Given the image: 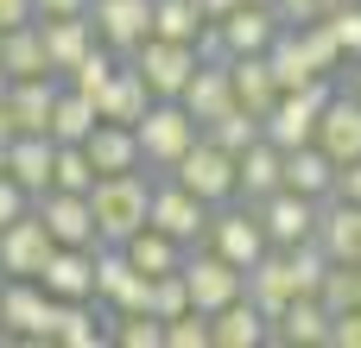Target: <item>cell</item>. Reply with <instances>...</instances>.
Wrapping results in <instances>:
<instances>
[{
	"label": "cell",
	"mask_w": 361,
	"mask_h": 348,
	"mask_svg": "<svg viewBox=\"0 0 361 348\" xmlns=\"http://www.w3.org/2000/svg\"><path fill=\"white\" fill-rule=\"evenodd\" d=\"M89 19H95L102 44L121 51V57H133V51L152 38V0H95Z\"/></svg>",
	"instance_id": "obj_14"
},
{
	"label": "cell",
	"mask_w": 361,
	"mask_h": 348,
	"mask_svg": "<svg viewBox=\"0 0 361 348\" xmlns=\"http://www.w3.org/2000/svg\"><path fill=\"white\" fill-rule=\"evenodd\" d=\"M336 159L311 139V146H298V152H286V190H298V197H317V203H330L336 197Z\"/></svg>",
	"instance_id": "obj_25"
},
{
	"label": "cell",
	"mask_w": 361,
	"mask_h": 348,
	"mask_svg": "<svg viewBox=\"0 0 361 348\" xmlns=\"http://www.w3.org/2000/svg\"><path fill=\"white\" fill-rule=\"evenodd\" d=\"M330 336H336V311L324 298H292V311L273 323V342L286 348H324Z\"/></svg>",
	"instance_id": "obj_23"
},
{
	"label": "cell",
	"mask_w": 361,
	"mask_h": 348,
	"mask_svg": "<svg viewBox=\"0 0 361 348\" xmlns=\"http://www.w3.org/2000/svg\"><path fill=\"white\" fill-rule=\"evenodd\" d=\"M133 63H140V76L152 82V95L165 101V95H184V82L197 76V63H203V51L197 44H184V38H146L140 51H133Z\"/></svg>",
	"instance_id": "obj_7"
},
{
	"label": "cell",
	"mask_w": 361,
	"mask_h": 348,
	"mask_svg": "<svg viewBox=\"0 0 361 348\" xmlns=\"http://www.w3.org/2000/svg\"><path fill=\"white\" fill-rule=\"evenodd\" d=\"M317 146H324L336 165L361 159V95L355 89H336V95H330V108H324V120H317Z\"/></svg>",
	"instance_id": "obj_17"
},
{
	"label": "cell",
	"mask_w": 361,
	"mask_h": 348,
	"mask_svg": "<svg viewBox=\"0 0 361 348\" xmlns=\"http://www.w3.org/2000/svg\"><path fill=\"white\" fill-rule=\"evenodd\" d=\"M121 247H127V254H133V266H140V273H152V279H159V273H178V266L190 260V241H178V235H165V228H152V222H146L133 241H121Z\"/></svg>",
	"instance_id": "obj_32"
},
{
	"label": "cell",
	"mask_w": 361,
	"mask_h": 348,
	"mask_svg": "<svg viewBox=\"0 0 361 348\" xmlns=\"http://www.w3.org/2000/svg\"><path fill=\"white\" fill-rule=\"evenodd\" d=\"M203 6L197 0H152V32L159 38H184V44H197L203 38Z\"/></svg>",
	"instance_id": "obj_37"
},
{
	"label": "cell",
	"mask_w": 361,
	"mask_h": 348,
	"mask_svg": "<svg viewBox=\"0 0 361 348\" xmlns=\"http://www.w3.org/2000/svg\"><path fill=\"white\" fill-rule=\"evenodd\" d=\"M203 133H209V139H216V146H228V152H247V146H254V139H260V133H267V127H260V114H247V108H241V101H235V108H228V114H222V120H209V127H203Z\"/></svg>",
	"instance_id": "obj_38"
},
{
	"label": "cell",
	"mask_w": 361,
	"mask_h": 348,
	"mask_svg": "<svg viewBox=\"0 0 361 348\" xmlns=\"http://www.w3.org/2000/svg\"><path fill=\"white\" fill-rule=\"evenodd\" d=\"M209 330H216V348H260V342H273V323H267V311H260L254 298L222 304V311L209 317Z\"/></svg>",
	"instance_id": "obj_27"
},
{
	"label": "cell",
	"mask_w": 361,
	"mask_h": 348,
	"mask_svg": "<svg viewBox=\"0 0 361 348\" xmlns=\"http://www.w3.org/2000/svg\"><path fill=\"white\" fill-rule=\"evenodd\" d=\"M349 89H355V95H361V57H355V63H349Z\"/></svg>",
	"instance_id": "obj_52"
},
{
	"label": "cell",
	"mask_w": 361,
	"mask_h": 348,
	"mask_svg": "<svg viewBox=\"0 0 361 348\" xmlns=\"http://www.w3.org/2000/svg\"><path fill=\"white\" fill-rule=\"evenodd\" d=\"M178 101H184L203 127H209V120H222V114L235 108V76H228V63H209V57H203V63H197V76L184 82V95H178Z\"/></svg>",
	"instance_id": "obj_24"
},
{
	"label": "cell",
	"mask_w": 361,
	"mask_h": 348,
	"mask_svg": "<svg viewBox=\"0 0 361 348\" xmlns=\"http://www.w3.org/2000/svg\"><path fill=\"white\" fill-rule=\"evenodd\" d=\"M330 32L343 38V51H349V63L361 57V0H343L336 13H330Z\"/></svg>",
	"instance_id": "obj_44"
},
{
	"label": "cell",
	"mask_w": 361,
	"mask_h": 348,
	"mask_svg": "<svg viewBox=\"0 0 361 348\" xmlns=\"http://www.w3.org/2000/svg\"><path fill=\"white\" fill-rule=\"evenodd\" d=\"M336 197H349V203H361V159H349V165L336 171Z\"/></svg>",
	"instance_id": "obj_49"
},
{
	"label": "cell",
	"mask_w": 361,
	"mask_h": 348,
	"mask_svg": "<svg viewBox=\"0 0 361 348\" xmlns=\"http://www.w3.org/2000/svg\"><path fill=\"white\" fill-rule=\"evenodd\" d=\"M82 146H89V159H95V171H102V178H121V171H146V146H140V127H127V120H95V133H89Z\"/></svg>",
	"instance_id": "obj_16"
},
{
	"label": "cell",
	"mask_w": 361,
	"mask_h": 348,
	"mask_svg": "<svg viewBox=\"0 0 361 348\" xmlns=\"http://www.w3.org/2000/svg\"><path fill=\"white\" fill-rule=\"evenodd\" d=\"M51 311H57V298L44 292V279H0V317L13 336L51 342Z\"/></svg>",
	"instance_id": "obj_12"
},
{
	"label": "cell",
	"mask_w": 361,
	"mask_h": 348,
	"mask_svg": "<svg viewBox=\"0 0 361 348\" xmlns=\"http://www.w3.org/2000/svg\"><path fill=\"white\" fill-rule=\"evenodd\" d=\"M89 203H95V228H102V241H108V247L133 241V235L152 222V184H146L140 171H121V178H95Z\"/></svg>",
	"instance_id": "obj_1"
},
{
	"label": "cell",
	"mask_w": 361,
	"mask_h": 348,
	"mask_svg": "<svg viewBox=\"0 0 361 348\" xmlns=\"http://www.w3.org/2000/svg\"><path fill=\"white\" fill-rule=\"evenodd\" d=\"M317 241L330 247L336 266H361V203L330 197V203H324V222H317Z\"/></svg>",
	"instance_id": "obj_26"
},
{
	"label": "cell",
	"mask_w": 361,
	"mask_h": 348,
	"mask_svg": "<svg viewBox=\"0 0 361 348\" xmlns=\"http://www.w3.org/2000/svg\"><path fill=\"white\" fill-rule=\"evenodd\" d=\"M228 76H235V101L247 108V114H273L279 108V76H273V63H267V51H247V57H228Z\"/></svg>",
	"instance_id": "obj_19"
},
{
	"label": "cell",
	"mask_w": 361,
	"mask_h": 348,
	"mask_svg": "<svg viewBox=\"0 0 361 348\" xmlns=\"http://www.w3.org/2000/svg\"><path fill=\"white\" fill-rule=\"evenodd\" d=\"M95 304H108L114 317L152 311V273H140L127 247H102V260H95Z\"/></svg>",
	"instance_id": "obj_5"
},
{
	"label": "cell",
	"mask_w": 361,
	"mask_h": 348,
	"mask_svg": "<svg viewBox=\"0 0 361 348\" xmlns=\"http://www.w3.org/2000/svg\"><path fill=\"white\" fill-rule=\"evenodd\" d=\"M197 139H203V120H197L178 95L152 101V108H146V120H140V146H146V165H152V171H171Z\"/></svg>",
	"instance_id": "obj_2"
},
{
	"label": "cell",
	"mask_w": 361,
	"mask_h": 348,
	"mask_svg": "<svg viewBox=\"0 0 361 348\" xmlns=\"http://www.w3.org/2000/svg\"><path fill=\"white\" fill-rule=\"evenodd\" d=\"M330 311H349L361 304V266H330V279H324V292H317Z\"/></svg>",
	"instance_id": "obj_42"
},
{
	"label": "cell",
	"mask_w": 361,
	"mask_h": 348,
	"mask_svg": "<svg viewBox=\"0 0 361 348\" xmlns=\"http://www.w3.org/2000/svg\"><path fill=\"white\" fill-rule=\"evenodd\" d=\"M95 260H102V247H57L38 279L51 298H95Z\"/></svg>",
	"instance_id": "obj_21"
},
{
	"label": "cell",
	"mask_w": 361,
	"mask_h": 348,
	"mask_svg": "<svg viewBox=\"0 0 361 348\" xmlns=\"http://www.w3.org/2000/svg\"><path fill=\"white\" fill-rule=\"evenodd\" d=\"M38 216H44V228L57 235V247H108L102 241V228H95V203H89V190H44L38 197Z\"/></svg>",
	"instance_id": "obj_9"
},
{
	"label": "cell",
	"mask_w": 361,
	"mask_h": 348,
	"mask_svg": "<svg viewBox=\"0 0 361 348\" xmlns=\"http://www.w3.org/2000/svg\"><path fill=\"white\" fill-rule=\"evenodd\" d=\"M38 32H44V51H51V70H57V76H70V70L102 44V32H95L89 13H76V19H38Z\"/></svg>",
	"instance_id": "obj_18"
},
{
	"label": "cell",
	"mask_w": 361,
	"mask_h": 348,
	"mask_svg": "<svg viewBox=\"0 0 361 348\" xmlns=\"http://www.w3.org/2000/svg\"><path fill=\"white\" fill-rule=\"evenodd\" d=\"M6 89H13V76H6V70H0V101H6Z\"/></svg>",
	"instance_id": "obj_53"
},
{
	"label": "cell",
	"mask_w": 361,
	"mask_h": 348,
	"mask_svg": "<svg viewBox=\"0 0 361 348\" xmlns=\"http://www.w3.org/2000/svg\"><path fill=\"white\" fill-rule=\"evenodd\" d=\"M32 197H44L51 184H57V139L51 133H19L13 139V165H6Z\"/></svg>",
	"instance_id": "obj_29"
},
{
	"label": "cell",
	"mask_w": 361,
	"mask_h": 348,
	"mask_svg": "<svg viewBox=\"0 0 361 348\" xmlns=\"http://www.w3.org/2000/svg\"><path fill=\"white\" fill-rule=\"evenodd\" d=\"M95 159H89V146H63L57 139V190H95Z\"/></svg>",
	"instance_id": "obj_41"
},
{
	"label": "cell",
	"mask_w": 361,
	"mask_h": 348,
	"mask_svg": "<svg viewBox=\"0 0 361 348\" xmlns=\"http://www.w3.org/2000/svg\"><path fill=\"white\" fill-rule=\"evenodd\" d=\"M286 266H292V285H298V298H317L324 292V279H330V247L311 235V241H298V247H286Z\"/></svg>",
	"instance_id": "obj_36"
},
{
	"label": "cell",
	"mask_w": 361,
	"mask_h": 348,
	"mask_svg": "<svg viewBox=\"0 0 361 348\" xmlns=\"http://www.w3.org/2000/svg\"><path fill=\"white\" fill-rule=\"evenodd\" d=\"M336 348H361V304H349V311H336V336H330Z\"/></svg>",
	"instance_id": "obj_46"
},
{
	"label": "cell",
	"mask_w": 361,
	"mask_h": 348,
	"mask_svg": "<svg viewBox=\"0 0 361 348\" xmlns=\"http://www.w3.org/2000/svg\"><path fill=\"white\" fill-rule=\"evenodd\" d=\"M197 6H203V19H228V13H235L241 0H197Z\"/></svg>",
	"instance_id": "obj_51"
},
{
	"label": "cell",
	"mask_w": 361,
	"mask_h": 348,
	"mask_svg": "<svg viewBox=\"0 0 361 348\" xmlns=\"http://www.w3.org/2000/svg\"><path fill=\"white\" fill-rule=\"evenodd\" d=\"M95 120H102L95 95H82V89H63V95H57V114H51V139H63V146H82V139L95 133Z\"/></svg>",
	"instance_id": "obj_35"
},
{
	"label": "cell",
	"mask_w": 361,
	"mask_h": 348,
	"mask_svg": "<svg viewBox=\"0 0 361 348\" xmlns=\"http://www.w3.org/2000/svg\"><path fill=\"white\" fill-rule=\"evenodd\" d=\"M108 342H121V348H165V317H152V311H127V317H114Z\"/></svg>",
	"instance_id": "obj_39"
},
{
	"label": "cell",
	"mask_w": 361,
	"mask_h": 348,
	"mask_svg": "<svg viewBox=\"0 0 361 348\" xmlns=\"http://www.w3.org/2000/svg\"><path fill=\"white\" fill-rule=\"evenodd\" d=\"M222 25V44H228V57H247V51H273V38L286 32V13L279 6H260V0H241L228 19H216Z\"/></svg>",
	"instance_id": "obj_15"
},
{
	"label": "cell",
	"mask_w": 361,
	"mask_h": 348,
	"mask_svg": "<svg viewBox=\"0 0 361 348\" xmlns=\"http://www.w3.org/2000/svg\"><path fill=\"white\" fill-rule=\"evenodd\" d=\"M330 95H336V82H330V76H317V82H305V89H286V95H279V108L260 120V127H267V139H273V146H286V152L311 146V139H317V120H324V108H330Z\"/></svg>",
	"instance_id": "obj_4"
},
{
	"label": "cell",
	"mask_w": 361,
	"mask_h": 348,
	"mask_svg": "<svg viewBox=\"0 0 361 348\" xmlns=\"http://www.w3.org/2000/svg\"><path fill=\"white\" fill-rule=\"evenodd\" d=\"M0 139H6V146L19 139V120H13V101H0Z\"/></svg>",
	"instance_id": "obj_50"
},
{
	"label": "cell",
	"mask_w": 361,
	"mask_h": 348,
	"mask_svg": "<svg viewBox=\"0 0 361 348\" xmlns=\"http://www.w3.org/2000/svg\"><path fill=\"white\" fill-rule=\"evenodd\" d=\"M95 0H38V19H76V13H89Z\"/></svg>",
	"instance_id": "obj_48"
},
{
	"label": "cell",
	"mask_w": 361,
	"mask_h": 348,
	"mask_svg": "<svg viewBox=\"0 0 361 348\" xmlns=\"http://www.w3.org/2000/svg\"><path fill=\"white\" fill-rule=\"evenodd\" d=\"M273 190H286V146H273L267 133L241 152V197L247 203H267Z\"/></svg>",
	"instance_id": "obj_30"
},
{
	"label": "cell",
	"mask_w": 361,
	"mask_h": 348,
	"mask_svg": "<svg viewBox=\"0 0 361 348\" xmlns=\"http://www.w3.org/2000/svg\"><path fill=\"white\" fill-rule=\"evenodd\" d=\"M343 0H279V13H286V25H311V19H330Z\"/></svg>",
	"instance_id": "obj_45"
},
{
	"label": "cell",
	"mask_w": 361,
	"mask_h": 348,
	"mask_svg": "<svg viewBox=\"0 0 361 348\" xmlns=\"http://www.w3.org/2000/svg\"><path fill=\"white\" fill-rule=\"evenodd\" d=\"M32 209H38V197H32L13 171H0V228H13V222H19V216H32Z\"/></svg>",
	"instance_id": "obj_43"
},
{
	"label": "cell",
	"mask_w": 361,
	"mask_h": 348,
	"mask_svg": "<svg viewBox=\"0 0 361 348\" xmlns=\"http://www.w3.org/2000/svg\"><path fill=\"white\" fill-rule=\"evenodd\" d=\"M247 298L267 311V323H279L286 311H292V298H298V285H292V266H286V247H273L267 260H254L247 266Z\"/></svg>",
	"instance_id": "obj_22"
},
{
	"label": "cell",
	"mask_w": 361,
	"mask_h": 348,
	"mask_svg": "<svg viewBox=\"0 0 361 348\" xmlns=\"http://www.w3.org/2000/svg\"><path fill=\"white\" fill-rule=\"evenodd\" d=\"M114 70H121V51H108V44H95L76 70H70V89H82V95H95L102 101V89L114 82Z\"/></svg>",
	"instance_id": "obj_40"
},
{
	"label": "cell",
	"mask_w": 361,
	"mask_h": 348,
	"mask_svg": "<svg viewBox=\"0 0 361 348\" xmlns=\"http://www.w3.org/2000/svg\"><path fill=\"white\" fill-rule=\"evenodd\" d=\"M209 247L247 273L254 260H267V254H273V235H267V222H260V209H254V203H247V209H228V203H222V209L209 216Z\"/></svg>",
	"instance_id": "obj_6"
},
{
	"label": "cell",
	"mask_w": 361,
	"mask_h": 348,
	"mask_svg": "<svg viewBox=\"0 0 361 348\" xmlns=\"http://www.w3.org/2000/svg\"><path fill=\"white\" fill-rule=\"evenodd\" d=\"M152 101H159V95H152V82L140 76V63H133V57H121V70H114V82L102 89V101H95V108H102V120H127V127H140Z\"/></svg>",
	"instance_id": "obj_20"
},
{
	"label": "cell",
	"mask_w": 361,
	"mask_h": 348,
	"mask_svg": "<svg viewBox=\"0 0 361 348\" xmlns=\"http://www.w3.org/2000/svg\"><path fill=\"white\" fill-rule=\"evenodd\" d=\"M6 342H13V330H6V317H0V348H6Z\"/></svg>",
	"instance_id": "obj_54"
},
{
	"label": "cell",
	"mask_w": 361,
	"mask_h": 348,
	"mask_svg": "<svg viewBox=\"0 0 361 348\" xmlns=\"http://www.w3.org/2000/svg\"><path fill=\"white\" fill-rule=\"evenodd\" d=\"M32 19H38V0H0V32L32 25Z\"/></svg>",
	"instance_id": "obj_47"
},
{
	"label": "cell",
	"mask_w": 361,
	"mask_h": 348,
	"mask_svg": "<svg viewBox=\"0 0 361 348\" xmlns=\"http://www.w3.org/2000/svg\"><path fill=\"white\" fill-rule=\"evenodd\" d=\"M254 209H260L273 247H298V241H311L317 222H324V203H317V197H298V190H273V197L254 203Z\"/></svg>",
	"instance_id": "obj_13"
},
{
	"label": "cell",
	"mask_w": 361,
	"mask_h": 348,
	"mask_svg": "<svg viewBox=\"0 0 361 348\" xmlns=\"http://www.w3.org/2000/svg\"><path fill=\"white\" fill-rule=\"evenodd\" d=\"M89 304H95V298H57V311H51V342H63V348H102L108 342V330L95 323Z\"/></svg>",
	"instance_id": "obj_33"
},
{
	"label": "cell",
	"mask_w": 361,
	"mask_h": 348,
	"mask_svg": "<svg viewBox=\"0 0 361 348\" xmlns=\"http://www.w3.org/2000/svg\"><path fill=\"white\" fill-rule=\"evenodd\" d=\"M209 216H216V203H203L171 171H165V184H152V228H165L178 241H197V235H209Z\"/></svg>",
	"instance_id": "obj_11"
},
{
	"label": "cell",
	"mask_w": 361,
	"mask_h": 348,
	"mask_svg": "<svg viewBox=\"0 0 361 348\" xmlns=\"http://www.w3.org/2000/svg\"><path fill=\"white\" fill-rule=\"evenodd\" d=\"M57 76H19L13 89H6V101H13V120H19V133H51V114H57Z\"/></svg>",
	"instance_id": "obj_28"
},
{
	"label": "cell",
	"mask_w": 361,
	"mask_h": 348,
	"mask_svg": "<svg viewBox=\"0 0 361 348\" xmlns=\"http://www.w3.org/2000/svg\"><path fill=\"white\" fill-rule=\"evenodd\" d=\"M260 6H279V0H260Z\"/></svg>",
	"instance_id": "obj_55"
},
{
	"label": "cell",
	"mask_w": 361,
	"mask_h": 348,
	"mask_svg": "<svg viewBox=\"0 0 361 348\" xmlns=\"http://www.w3.org/2000/svg\"><path fill=\"white\" fill-rule=\"evenodd\" d=\"M57 254V235L44 228V216H19L13 228H0V279H38L44 260Z\"/></svg>",
	"instance_id": "obj_10"
},
{
	"label": "cell",
	"mask_w": 361,
	"mask_h": 348,
	"mask_svg": "<svg viewBox=\"0 0 361 348\" xmlns=\"http://www.w3.org/2000/svg\"><path fill=\"white\" fill-rule=\"evenodd\" d=\"M0 70L19 82V76H57L51 70V51H44V32H38V19L32 25H13V32H0Z\"/></svg>",
	"instance_id": "obj_31"
},
{
	"label": "cell",
	"mask_w": 361,
	"mask_h": 348,
	"mask_svg": "<svg viewBox=\"0 0 361 348\" xmlns=\"http://www.w3.org/2000/svg\"><path fill=\"white\" fill-rule=\"evenodd\" d=\"M267 63H273V76H279V89H305V82H317L324 70L311 63V51H305V38H298V25H286L279 38H273V51H267Z\"/></svg>",
	"instance_id": "obj_34"
},
{
	"label": "cell",
	"mask_w": 361,
	"mask_h": 348,
	"mask_svg": "<svg viewBox=\"0 0 361 348\" xmlns=\"http://www.w3.org/2000/svg\"><path fill=\"white\" fill-rule=\"evenodd\" d=\"M171 178H178V184H190L203 203H216V209H222V203H235V197H241V152H228V146H216V139L203 133V139L171 165Z\"/></svg>",
	"instance_id": "obj_3"
},
{
	"label": "cell",
	"mask_w": 361,
	"mask_h": 348,
	"mask_svg": "<svg viewBox=\"0 0 361 348\" xmlns=\"http://www.w3.org/2000/svg\"><path fill=\"white\" fill-rule=\"evenodd\" d=\"M184 279H190V304L197 311H222V304H235V298H247V273L235 266V260H222L216 247H197L190 260H184Z\"/></svg>",
	"instance_id": "obj_8"
}]
</instances>
